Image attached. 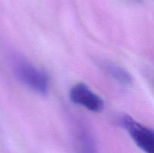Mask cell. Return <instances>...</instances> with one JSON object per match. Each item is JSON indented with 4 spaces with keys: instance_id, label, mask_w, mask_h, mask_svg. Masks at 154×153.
Listing matches in <instances>:
<instances>
[{
    "instance_id": "1",
    "label": "cell",
    "mask_w": 154,
    "mask_h": 153,
    "mask_svg": "<svg viewBox=\"0 0 154 153\" xmlns=\"http://www.w3.org/2000/svg\"><path fill=\"white\" fill-rule=\"evenodd\" d=\"M11 67L18 80L29 89L39 93L47 94L50 87L48 74L30 62L19 56L11 59Z\"/></svg>"
},
{
    "instance_id": "2",
    "label": "cell",
    "mask_w": 154,
    "mask_h": 153,
    "mask_svg": "<svg viewBox=\"0 0 154 153\" xmlns=\"http://www.w3.org/2000/svg\"><path fill=\"white\" fill-rule=\"evenodd\" d=\"M120 124L142 151L154 153V130L140 124L127 115L120 118Z\"/></svg>"
},
{
    "instance_id": "3",
    "label": "cell",
    "mask_w": 154,
    "mask_h": 153,
    "mask_svg": "<svg viewBox=\"0 0 154 153\" xmlns=\"http://www.w3.org/2000/svg\"><path fill=\"white\" fill-rule=\"evenodd\" d=\"M69 97L73 103L92 112H101L104 108L103 100L82 82L75 84L72 87Z\"/></svg>"
},
{
    "instance_id": "4",
    "label": "cell",
    "mask_w": 154,
    "mask_h": 153,
    "mask_svg": "<svg viewBox=\"0 0 154 153\" xmlns=\"http://www.w3.org/2000/svg\"><path fill=\"white\" fill-rule=\"evenodd\" d=\"M75 140L78 153H98L94 138L84 126L78 125L75 129Z\"/></svg>"
},
{
    "instance_id": "5",
    "label": "cell",
    "mask_w": 154,
    "mask_h": 153,
    "mask_svg": "<svg viewBox=\"0 0 154 153\" xmlns=\"http://www.w3.org/2000/svg\"><path fill=\"white\" fill-rule=\"evenodd\" d=\"M102 66L108 74L119 83L123 86H129L132 82V76L123 68L108 62L102 63Z\"/></svg>"
},
{
    "instance_id": "6",
    "label": "cell",
    "mask_w": 154,
    "mask_h": 153,
    "mask_svg": "<svg viewBox=\"0 0 154 153\" xmlns=\"http://www.w3.org/2000/svg\"><path fill=\"white\" fill-rule=\"evenodd\" d=\"M135 1H136V2H141L144 1V0H135Z\"/></svg>"
}]
</instances>
